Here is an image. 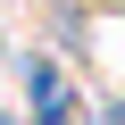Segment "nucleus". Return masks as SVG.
<instances>
[{"label":"nucleus","instance_id":"obj_3","mask_svg":"<svg viewBox=\"0 0 125 125\" xmlns=\"http://www.w3.org/2000/svg\"><path fill=\"white\" fill-rule=\"evenodd\" d=\"M0 125H17V117H9V108H0Z\"/></svg>","mask_w":125,"mask_h":125},{"label":"nucleus","instance_id":"obj_1","mask_svg":"<svg viewBox=\"0 0 125 125\" xmlns=\"http://www.w3.org/2000/svg\"><path fill=\"white\" fill-rule=\"evenodd\" d=\"M17 83H25V100H33V125H75V117H83L75 92H67V67H58V58H25Z\"/></svg>","mask_w":125,"mask_h":125},{"label":"nucleus","instance_id":"obj_2","mask_svg":"<svg viewBox=\"0 0 125 125\" xmlns=\"http://www.w3.org/2000/svg\"><path fill=\"white\" fill-rule=\"evenodd\" d=\"M100 125H125V100H117V108H100Z\"/></svg>","mask_w":125,"mask_h":125}]
</instances>
